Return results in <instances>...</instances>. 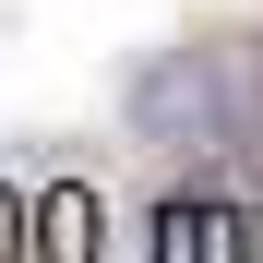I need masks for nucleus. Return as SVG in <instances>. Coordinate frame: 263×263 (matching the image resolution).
<instances>
[{
	"label": "nucleus",
	"instance_id": "f257e3e1",
	"mask_svg": "<svg viewBox=\"0 0 263 263\" xmlns=\"http://www.w3.org/2000/svg\"><path fill=\"white\" fill-rule=\"evenodd\" d=\"M132 132H144L156 156H215V144H239V72L215 60V48H156L144 72H132Z\"/></svg>",
	"mask_w": 263,
	"mask_h": 263
}]
</instances>
